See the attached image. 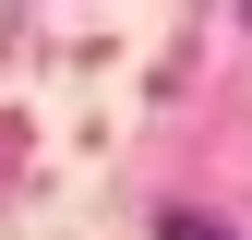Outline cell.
Instances as JSON below:
<instances>
[{
	"label": "cell",
	"mask_w": 252,
	"mask_h": 240,
	"mask_svg": "<svg viewBox=\"0 0 252 240\" xmlns=\"http://www.w3.org/2000/svg\"><path fill=\"white\" fill-rule=\"evenodd\" d=\"M156 240H228V228H204V216H156Z\"/></svg>",
	"instance_id": "6da1fadb"
}]
</instances>
